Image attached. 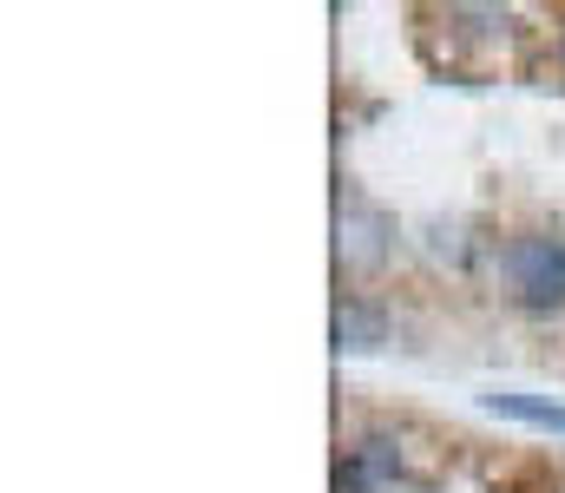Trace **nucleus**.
<instances>
[{
    "instance_id": "f257e3e1",
    "label": "nucleus",
    "mask_w": 565,
    "mask_h": 493,
    "mask_svg": "<svg viewBox=\"0 0 565 493\" xmlns=\"http://www.w3.org/2000/svg\"><path fill=\"white\" fill-rule=\"evenodd\" d=\"M493 277L507 290V303L533 310V317H553L565 310V237L553 231H520L493 250Z\"/></svg>"
},
{
    "instance_id": "f03ea898",
    "label": "nucleus",
    "mask_w": 565,
    "mask_h": 493,
    "mask_svg": "<svg viewBox=\"0 0 565 493\" xmlns=\"http://www.w3.org/2000/svg\"><path fill=\"white\" fill-rule=\"evenodd\" d=\"M422 474L408 468V454H402V441L395 435H362L349 454H342V468H335V487L342 493H395V487H415Z\"/></svg>"
},
{
    "instance_id": "7ed1b4c3",
    "label": "nucleus",
    "mask_w": 565,
    "mask_h": 493,
    "mask_svg": "<svg viewBox=\"0 0 565 493\" xmlns=\"http://www.w3.org/2000/svg\"><path fill=\"white\" fill-rule=\"evenodd\" d=\"M335 257H342L349 270L382 264V257H388V224H382V211H369L362 197H342V204H335Z\"/></svg>"
},
{
    "instance_id": "20e7f679",
    "label": "nucleus",
    "mask_w": 565,
    "mask_h": 493,
    "mask_svg": "<svg viewBox=\"0 0 565 493\" xmlns=\"http://www.w3.org/2000/svg\"><path fill=\"white\" fill-rule=\"evenodd\" d=\"M388 342V317L362 297H342L335 303V349H382Z\"/></svg>"
},
{
    "instance_id": "39448f33",
    "label": "nucleus",
    "mask_w": 565,
    "mask_h": 493,
    "mask_svg": "<svg viewBox=\"0 0 565 493\" xmlns=\"http://www.w3.org/2000/svg\"><path fill=\"white\" fill-rule=\"evenodd\" d=\"M487 415H507V421H526V428L565 435V408H559V401H546V395H520V388H500V395H487Z\"/></svg>"
},
{
    "instance_id": "423d86ee",
    "label": "nucleus",
    "mask_w": 565,
    "mask_h": 493,
    "mask_svg": "<svg viewBox=\"0 0 565 493\" xmlns=\"http://www.w3.org/2000/svg\"><path fill=\"white\" fill-rule=\"evenodd\" d=\"M559 60H565V40H559Z\"/></svg>"
}]
</instances>
